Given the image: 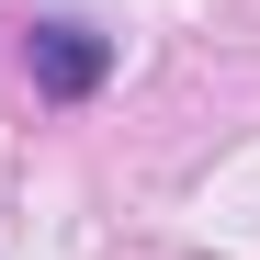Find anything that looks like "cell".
<instances>
[{
  "instance_id": "6da1fadb",
  "label": "cell",
  "mask_w": 260,
  "mask_h": 260,
  "mask_svg": "<svg viewBox=\"0 0 260 260\" xmlns=\"http://www.w3.org/2000/svg\"><path fill=\"white\" fill-rule=\"evenodd\" d=\"M23 57H34V91H46V102H91L102 68H113V46H102L91 23H34Z\"/></svg>"
}]
</instances>
